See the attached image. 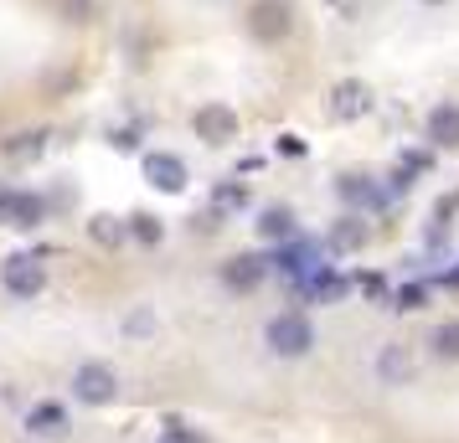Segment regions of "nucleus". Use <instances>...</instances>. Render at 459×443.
Returning a JSON list of instances; mask_svg holds the SVG:
<instances>
[{"label":"nucleus","mask_w":459,"mask_h":443,"mask_svg":"<svg viewBox=\"0 0 459 443\" xmlns=\"http://www.w3.org/2000/svg\"><path fill=\"white\" fill-rule=\"evenodd\" d=\"M42 149H47V134H42V129H22V134H11V140L0 145V155H5V160H37Z\"/></svg>","instance_id":"dca6fc26"},{"label":"nucleus","mask_w":459,"mask_h":443,"mask_svg":"<svg viewBox=\"0 0 459 443\" xmlns=\"http://www.w3.org/2000/svg\"><path fill=\"white\" fill-rule=\"evenodd\" d=\"M403 166L413 170V175H423V170L434 166V149H408V155H403Z\"/></svg>","instance_id":"a878e982"},{"label":"nucleus","mask_w":459,"mask_h":443,"mask_svg":"<svg viewBox=\"0 0 459 443\" xmlns=\"http://www.w3.org/2000/svg\"><path fill=\"white\" fill-rule=\"evenodd\" d=\"M129 237H134V243H145V248H155V243L166 237V227H160V217H150V211H134V217H129Z\"/></svg>","instance_id":"412c9836"},{"label":"nucleus","mask_w":459,"mask_h":443,"mask_svg":"<svg viewBox=\"0 0 459 443\" xmlns=\"http://www.w3.org/2000/svg\"><path fill=\"white\" fill-rule=\"evenodd\" d=\"M429 345H434L438 361H459V319H444L434 336H429Z\"/></svg>","instance_id":"aec40b11"},{"label":"nucleus","mask_w":459,"mask_h":443,"mask_svg":"<svg viewBox=\"0 0 459 443\" xmlns=\"http://www.w3.org/2000/svg\"><path fill=\"white\" fill-rule=\"evenodd\" d=\"M160 443H207V439H202V433H191L186 422H166V439H160Z\"/></svg>","instance_id":"b1692460"},{"label":"nucleus","mask_w":459,"mask_h":443,"mask_svg":"<svg viewBox=\"0 0 459 443\" xmlns=\"http://www.w3.org/2000/svg\"><path fill=\"white\" fill-rule=\"evenodd\" d=\"M269 274H273V258H264V253H238L222 263V284H228L232 294H253Z\"/></svg>","instance_id":"9b49d317"},{"label":"nucleus","mask_w":459,"mask_h":443,"mask_svg":"<svg viewBox=\"0 0 459 443\" xmlns=\"http://www.w3.org/2000/svg\"><path fill=\"white\" fill-rule=\"evenodd\" d=\"M325 114H331L335 124L367 119V114H372V88L361 83V78H341V83L331 88V98H325Z\"/></svg>","instance_id":"423d86ee"},{"label":"nucleus","mask_w":459,"mask_h":443,"mask_svg":"<svg viewBox=\"0 0 459 443\" xmlns=\"http://www.w3.org/2000/svg\"><path fill=\"white\" fill-rule=\"evenodd\" d=\"M393 304L397 310H423V304H429V284H403L393 294Z\"/></svg>","instance_id":"4be33fe9"},{"label":"nucleus","mask_w":459,"mask_h":443,"mask_svg":"<svg viewBox=\"0 0 459 443\" xmlns=\"http://www.w3.org/2000/svg\"><path fill=\"white\" fill-rule=\"evenodd\" d=\"M63 422H67L63 402H37L26 413V433H63Z\"/></svg>","instance_id":"f3484780"},{"label":"nucleus","mask_w":459,"mask_h":443,"mask_svg":"<svg viewBox=\"0 0 459 443\" xmlns=\"http://www.w3.org/2000/svg\"><path fill=\"white\" fill-rule=\"evenodd\" d=\"M248 31H253V42H284L294 31V5L290 0H253L248 5Z\"/></svg>","instance_id":"7ed1b4c3"},{"label":"nucleus","mask_w":459,"mask_h":443,"mask_svg":"<svg viewBox=\"0 0 459 443\" xmlns=\"http://www.w3.org/2000/svg\"><path fill=\"white\" fill-rule=\"evenodd\" d=\"M47 201L31 196V191H0V227H16V233H31L42 227Z\"/></svg>","instance_id":"6e6552de"},{"label":"nucleus","mask_w":459,"mask_h":443,"mask_svg":"<svg viewBox=\"0 0 459 443\" xmlns=\"http://www.w3.org/2000/svg\"><path fill=\"white\" fill-rule=\"evenodd\" d=\"M423 5H444V0H423Z\"/></svg>","instance_id":"c85d7f7f"},{"label":"nucleus","mask_w":459,"mask_h":443,"mask_svg":"<svg viewBox=\"0 0 459 443\" xmlns=\"http://www.w3.org/2000/svg\"><path fill=\"white\" fill-rule=\"evenodd\" d=\"M361 294L367 299H387V278L382 274H361Z\"/></svg>","instance_id":"bb28decb"},{"label":"nucleus","mask_w":459,"mask_h":443,"mask_svg":"<svg viewBox=\"0 0 459 443\" xmlns=\"http://www.w3.org/2000/svg\"><path fill=\"white\" fill-rule=\"evenodd\" d=\"M377 377H382V387H408L413 381V356L403 345H382L377 351Z\"/></svg>","instance_id":"4468645a"},{"label":"nucleus","mask_w":459,"mask_h":443,"mask_svg":"<svg viewBox=\"0 0 459 443\" xmlns=\"http://www.w3.org/2000/svg\"><path fill=\"white\" fill-rule=\"evenodd\" d=\"M346 289H351V284H346L341 274H331V263H320V268L310 274V284H305L299 294L315 299V304H341V299H346Z\"/></svg>","instance_id":"2eb2a0df"},{"label":"nucleus","mask_w":459,"mask_h":443,"mask_svg":"<svg viewBox=\"0 0 459 443\" xmlns=\"http://www.w3.org/2000/svg\"><path fill=\"white\" fill-rule=\"evenodd\" d=\"M372 243V222L361 217V211H341L331 227H325V248H331L335 258H351V253H361Z\"/></svg>","instance_id":"0eeeda50"},{"label":"nucleus","mask_w":459,"mask_h":443,"mask_svg":"<svg viewBox=\"0 0 459 443\" xmlns=\"http://www.w3.org/2000/svg\"><path fill=\"white\" fill-rule=\"evenodd\" d=\"M335 196L346 201V211H387V201H393V191L377 186L372 175H361V170L335 175Z\"/></svg>","instance_id":"39448f33"},{"label":"nucleus","mask_w":459,"mask_h":443,"mask_svg":"<svg viewBox=\"0 0 459 443\" xmlns=\"http://www.w3.org/2000/svg\"><path fill=\"white\" fill-rule=\"evenodd\" d=\"M73 397L83 402V407H108V402L119 397V371L108 361H83L73 371Z\"/></svg>","instance_id":"f03ea898"},{"label":"nucleus","mask_w":459,"mask_h":443,"mask_svg":"<svg viewBox=\"0 0 459 443\" xmlns=\"http://www.w3.org/2000/svg\"><path fill=\"white\" fill-rule=\"evenodd\" d=\"M125 330L129 336H150V330H155V315H150V310H134V315L125 319Z\"/></svg>","instance_id":"393cba45"},{"label":"nucleus","mask_w":459,"mask_h":443,"mask_svg":"<svg viewBox=\"0 0 459 443\" xmlns=\"http://www.w3.org/2000/svg\"><path fill=\"white\" fill-rule=\"evenodd\" d=\"M191 129H196L202 145H232L238 140V114L228 104H202L191 114Z\"/></svg>","instance_id":"1a4fd4ad"},{"label":"nucleus","mask_w":459,"mask_h":443,"mask_svg":"<svg viewBox=\"0 0 459 443\" xmlns=\"http://www.w3.org/2000/svg\"><path fill=\"white\" fill-rule=\"evenodd\" d=\"M455 211H459V191H449V196H438V207H434V227H438V233H444V222H449Z\"/></svg>","instance_id":"5701e85b"},{"label":"nucleus","mask_w":459,"mask_h":443,"mask_svg":"<svg viewBox=\"0 0 459 443\" xmlns=\"http://www.w3.org/2000/svg\"><path fill=\"white\" fill-rule=\"evenodd\" d=\"M423 134H429V145H434V149H459V104L429 108V124H423Z\"/></svg>","instance_id":"ddd939ff"},{"label":"nucleus","mask_w":459,"mask_h":443,"mask_svg":"<svg viewBox=\"0 0 459 443\" xmlns=\"http://www.w3.org/2000/svg\"><path fill=\"white\" fill-rule=\"evenodd\" d=\"M455 268H459V263H455Z\"/></svg>","instance_id":"c756f323"},{"label":"nucleus","mask_w":459,"mask_h":443,"mask_svg":"<svg viewBox=\"0 0 459 443\" xmlns=\"http://www.w3.org/2000/svg\"><path fill=\"white\" fill-rule=\"evenodd\" d=\"M0 284H5V294L11 299H37L47 289V268L42 258L31 253H11L5 263H0Z\"/></svg>","instance_id":"20e7f679"},{"label":"nucleus","mask_w":459,"mask_h":443,"mask_svg":"<svg viewBox=\"0 0 459 443\" xmlns=\"http://www.w3.org/2000/svg\"><path fill=\"white\" fill-rule=\"evenodd\" d=\"M243 207H248V186H243V181H217V191H212V211L228 217V211H243Z\"/></svg>","instance_id":"a211bd4d"},{"label":"nucleus","mask_w":459,"mask_h":443,"mask_svg":"<svg viewBox=\"0 0 459 443\" xmlns=\"http://www.w3.org/2000/svg\"><path fill=\"white\" fill-rule=\"evenodd\" d=\"M264 340H269L273 356H310L315 325H310L305 310H284V315H273L269 325H264Z\"/></svg>","instance_id":"f257e3e1"},{"label":"nucleus","mask_w":459,"mask_h":443,"mask_svg":"<svg viewBox=\"0 0 459 443\" xmlns=\"http://www.w3.org/2000/svg\"><path fill=\"white\" fill-rule=\"evenodd\" d=\"M253 227H258V237H264V243H273V248H284V243H294V237H299V222H294L290 207H264Z\"/></svg>","instance_id":"f8f14e48"},{"label":"nucleus","mask_w":459,"mask_h":443,"mask_svg":"<svg viewBox=\"0 0 459 443\" xmlns=\"http://www.w3.org/2000/svg\"><path fill=\"white\" fill-rule=\"evenodd\" d=\"M140 166H145V181L155 191H166V196H181V191H186V160H181V155H170V149H150L145 160H140Z\"/></svg>","instance_id":"9d476101"},{"label":"nucleus","mask_w":459,"mask_h":443,"mask_svg":"<svg viewBox=\"0 0 459 443\" xmlns=\"http://www.w3.org/2000/svg\"><path fill=\"white\" fill-rule=\"evenodd\" d=\"M279 155H305V140L299 134H279Z\"/></svg>","instance_id":"cd10ccee"},{"label":"nucleus","mask_w":459,"mask_h":443,"mask_svg":"<svg viewBox=\"0 0 459 443\" xmlns=\"http://www.w3.org/2000/svg\"><path fill=\"white\" fill-rule=\"evenodd\" d=\"M88 233H93V243H104V248H119V243L129 237V222L108 217V211H99V217L88 222Z\"/></svg>","instance_id":"6ab92c4d"}]
</instances>
